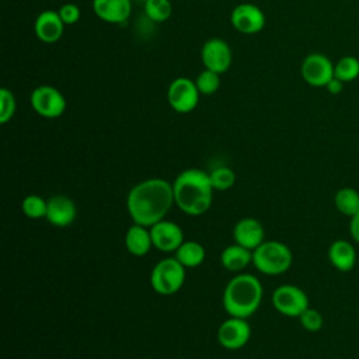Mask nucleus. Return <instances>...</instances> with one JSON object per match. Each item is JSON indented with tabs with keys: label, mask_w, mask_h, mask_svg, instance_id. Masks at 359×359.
I'll use <instances>...</instances> for the list:
<instances>
[{
	"label": "nucleus",
	"mask_w": 359,
	"mask_h": 359,
	"mask_svg": "<svg viewBox=\"0 0 359 359\" xmlns=\"http://www.w3.org/2000/svg\"><path fill=\"white\" fill-rule=\"evenodd\" d=\"M175 205L172 184L163 178H147L132 187L126 196V209L133 223L151 227L164 220Z\"/></svg>",
	"instance_id": "nucleus-1"
},
{
	"label": "nucleus",
	"mask_w": 359,
	"mask_h": 359,
	"mask_svg": "<svg viewBox=\"0 0 359 359\" xmlns=\"http://www.w3.org/2000/svg\"><path fill=\"white\" fill-rule=\"evenodd\" d=\"M213 191L209 172L199 168L184 170L172 182L174 202L189 216H201L210 209Z\"/></svg>",
	"instance_id": "nucleus-2"
},
{
	"label": "nucleus",
	"mask_w": 359,
	"mask_h": 359,
	"mask_svg": "<svg viewBox=\"0 0 359 359\" xmlns=\"http://www.w3.org/2000/svg\"><path fill=\"white\" fill-rule=\"evenodd\" d=\"M264 289L261 280L251 273L233 276L223 292V307L230 317L248 318L261 306Z\"/></svg>",
	"instance_id": "nucleus-3"
},
{
	"label": "nucleus",
	"mask_w": 359,
	"mask_h": 359,
	"mask_svg": "<svg viewBox=\"0 0 359 359\" xmlns=\"http://www.w3.org/2000/svg\"><path fill=\"white\" fill-rule=\"evenodd\" d=\"M293 262L290 248L276 240L264 241L252 251V265L265 275H280L286 272Z\"/></svg>",
	"instance_id": "nucleus-4"
},
{
	"label": "nucleus",
	"mask_w": 359,
	"mask_h": 359,
	"mask_svg": "<svg viewBox=\"0 0 359 359\" xmlns=\"http://www.w3.org/2000/svg\"><path fill=\"white\" fill-rule=\"evenodd\" d=\"M185 269L175 257L160 259L150 272L151 289L161 296L177 293L185 282Z\"/></svg>",
	"instance_id": "nucleus-5"
},
{
	"label": "nucleus",
	"mask_w": 359,
	"mask_h": 359,
	"mask_svg": "<svg viewBox=\"0 0 359 359\" xmlns=\"http://www.w3.org/2000/svg\"><path fill=\"white\" fill-rule=\"evenodd\" d=\"M29 104L39 116L48 119L62 116L67 107L65 95L56 87L48 84L38 86L32 90Z\"/></svg>",
	"instance_id": "nucleus-6"
},
{
	"label": "nucleus",
	"mask_w": 359,
	"mask_h": 359,
	"mask_svg": "<svg viewBox=\"0 0 359 359\" xmlns=\"http://www.w3.org/2000/svg\"><path fill=\"white\" fill-rule=\"evenodd\" d=\"M272 304L278 313L286 317H299L306 309L310 307L306 292L290 283L280 285L273 290Z\"/></svg>",
	"instance_id": "nucleus-7"
},
{
	"label": "nucleus",
	"mask_w": 359,
	"mask_h": 359,
	"mask_svg": "<svg viewBox=\"0 0 359 359\" xmlns=\"http://www.w3.org/2000/svg\"><path fill=\"white\" fill-rule=\"evenodd\" d=\"M199 90L188 77L174 79L167 90V100L170 107L178 114L192 112L199 102Z\"/></svg>",
	"instance_id": "nucleus-8"
},
{
	"label": "nucleus",
	"mask_w": 359,
	"mask_h": 359,
	"mask_svg": "<svg viewBox=\"0 0 359 359\" xmlns=\"http://www.w3.org/2000/svg\"><path fill=\"white\" fill-rule=\"evenodd\" d=\"M303 80L313 87H325L334 79V65L323 53L307 55L300 66Z\"/></svg>",
	"instance_id": "nucleus-9"
},
{
	"label": "nucleus",
	"mask_w": 359,
	"mask_h": 359,
	"mask_svg": "<svg viewBox=\"0 0 359 359\" xmlns=\"http://www.w3.org/2000/svg\"><path fill=\"white\" fill-rule=\"evenodd\" d=\"M264 11L252 3L237 4L230 13V24L240 34L252 35L262 31L265 27Z\"/></svg>",
	"instance_id": "nucleus-10"
},
{
	"label": "nucleus",
	"mask_w": 359,
	"mask_h": 359,
	"mask_svg": "<svg viewBox=\"0 0 359 359\" xmlns=\"http://www.w3.org/2000/svg\"><path fill=\"white\" fill-rule=\"evenodd\" d=\"M201 60L205 69L213 70L219 74L229 70L233 60L231 48L222 38L208 39L201 49Z\"/></svg>",
	"instance_id": "nucleus-11"
},
{
	"label": "nucleus",
	"mask_w": 359,
	"mask_h": 359,
	"mask_svg": "<svg viewBox=\"0 0 359 359\" xmlns=\"http://www.w3.org/2000/svg\"><path fill=\"white\" fill-rule=\"evenodd\" d=\"M251 327L247 318L229 317L217 328V342L230 351L240 349L250 341Z\"/></svg>",
	"instance_id": "nucleus-12"
},
{
	"label": "nucleus",
	"mask_w": 359,
	"mask_h": 359,
	"mask_svg": "<svg viewBox=\"0 0 359 359\" xmlns=\"http://www.w3.org/2000/svg\"><path fill=\"white\" fill-rule=\"evenodd\" d=\"M153 247L161 252H175L185 241L182 229L170 220H160L150 227Z\"/></svg>",
	"instance_id": "nucleus-13"
},
{
	"label": "nucleus",
	"mask_w": 359,
	"mask_h": 359,
	"mask_svg": "<svg viewBox=\"0 0 359 359\" xmlns=\"http://www.w3.org/2000/svg\"><path fill=\"white\" fill-rule=\"evenodd\" d=\"M65 24L55 10H43L38 14L34 22V31L39 41L43 43H55L63 35Z\"/></svg>",
	"instance_id": "nucleus-14"
},
{
	"label": "nucleus",
	"mask_w": 359,
	"mask_h": 359,
	"mask_svg": "<svg viewBox=\"0 0 359 359\" xmlns=\"http://www.w3.org/2000/svg\"><path fill=\"white\" fill-rule=\"evenodd\" d=\"M234 243L254 251L265 240V231L261 222L254 217H243L233 227Z\"/></svg>",
	"instance_id": "nucleus-15"
},
{
	"label": "nucleus",
	"mask_w": 359,
	"mask_h": 359,
	"mask_svg": "<svg viewBox=\"0 0 359 359\" xmlns=\"http://www.w3.org/2000/svg\"><path fill=\"white\" fill-rule=\"evenodd\" d=\"M93 10L104 22L122 24L132 14V0H93Z\"/></svg>",
	"instance_id": "nucleus-16"
},
{
	"label": "nucleus",
	"mask_w": 359,
	"mask_h": 359,
	"mask_svg": "<svg viewBox=\"0 0 359 359\" xmlns=\"http://www.w3.org/2000/svg\"><path fill=\"white\" fill-rule=\"evenodd\" d=\"M77 216L76 203L66 195H55L48 199L46 220L55 227H66Z\"/></svg>",
	"instance_id": "nucleus-17"
},
{
	"label": "nucleus",
	"mask_w": 359,
	"mask_h": 359,
	"mask_svg": "<svg viewBox=\"0 0 359 359\" xmlns=\"http://www.w3.org/2000/svg\"><path fill=\"white\" fill-rule=\"evenodd\" d=\"M125 247L133 257H144L153 247L150 227L133 223L125 234Z\"/></svg>",
	"instance_id": "nucleus-18"
},
{
	"label": "nucleus",
	"mask_w": 359,
	"mask_h": 359,
	"mask_svg": "<svg viewBox=\"0 0 359 359\" xmlns=\"http://www.w3.org/2000/svg\"><path fill=\"white\" fill-rule=\"evenodd\" d=\"M328 259L335 269L341 272L351 271L356 262L353 244L346 240H335L328 248Z\"/></svg>",
	"instance_id": "nucleus-19"
},
{
	"label": "nucleus",
	"mask_w": 359,
	"mask_h": 359,
	"mask_svg": "<svg viewBox=\"0 0 359 359\" xmlns=\"http://www.w3.org/2000/svg\"><path fill=\"white\" fill-rule=\"evenodd\" d=\"M220 264L231 272H240L252 264V251L234 243L227 245L220 254Z\"/></svg>",
	"instance_id": "nucleus-20"
},
{
	"label": "nucleus",
	"mask_w": 359,
	"mask_h": 359,
	"mask_svg": "<svg viewBox=\"0 0 359 359\" xmlns=\"http://www.w3.org/2000/svg\"><path fill=\"white\" fill-rule=\"evenodd\" d=\"M206 251L205 247L194 240L184 241L178 250L174 252V257L185 266V268H196L205 259Z\"/></svg>",
	"instance_id": "nucleus-21"
},
{
	"label": "nucleus",
	"mask_w": 359,
	"mask_h": 359,
	"mask_svg": "<svg viewBox=\"0 0 359 359\" xmlns=\"http://www.w3.org/2000/svg\"><path fill=\"white\" fill-rule=\"evenodd\" d=\"M334 203L338 212L352 217L359 212V192L351 187L341 188L334 196Z\"/></svg>",
	"instance_id": "nucleus-22"
},
{
	"label": "nucleus",
	"mask_w": 359,
	"mask_h": 359,
	"mask_svg": "<svg viewBox=\"0 0 359 359\" xmlns=\"http://www.w3.org/2000/svg\"><path fill=\"white\" fill-rule=\"evenodd\" d=\"M144 15L153 22H164L170 18L172 13V6L170 0H146L143 3Z\"/></svg>",
	"instance_id": "nucleus-23"
},
{
	"label": "nucleus",
	"mask_w": 359,
	"mask_h": 359,
	"mask_svg": "<svg viewBox=\"0 0 359 359\" xmlns=\"http://www.w3.org/2000/svg\"><path fill=\"white\" fill-rule=\"evenodd\" d=\"M359 76V60L355 56H344L334 65V77L342 83H349Z\"/></svg>",
	"instance_id": "nucleus-24"
},
{
	"label": "nucleus",
	"mask_w": 359,
	"mask_h": 359,
	"mask_svg": "<svg viewBox=\"0 0 359 359\" xmlns=\"http://www.w3.org/2000/svg\"><path fill=\"white\" fill-rule=\"evenodd\" d=\"M209 180L215 191H227L236 184V172L229 167H216L209 172Z\"/></svg>",
	"instance_id": "nucleus-25"
},
{
	"label": "nucleus",
	"mask_w": 359,
	"mask_h": 359,
	"mask_svg": "<svg viewBox=\"0 0 359 359\" xmlns=\"http://www.w3.org/2000/svg\"><path fill=\"white\" fill-rule=\"evenodd\" d=\"M22 213L29 219H42L46 217L48 201L39 195H27L21 203Z\"/></svg>",
	"instance_id": "nucleus-26"
},
{
	"label": "nucleus",
	"mask_w": 359,
	"mask_h": 359,
	"mask_svg": "<svg viewBox=\"0 0 359 359\" xmlns=\"http://www.w3.org/2000/svg\"><path fill=\"white\" fill-rule=\"evenodd\" d=\"M195 84L199 90V93L202 95H212L215 94L219 87H220V74L213 72V70H209V69H203L198 76H196V80H195Z\"/></svg>",
	"instance_id": "nucleus-27"
},
{
	"label": "nucleus",
	"mask_w": 359,
	"mask_h": 359,
	"mask_svg": "<svg viewBox=\"0 0 359 359\" xmlns=\"http://www.w3.org/2000/svg\"><path fill=\"white\" fill-rule=\"evenodd\" d=\"M17 101L11 90L0 88V123H7L15 114Z\"/></svg>",
	"instance_id": "nucleus-28"
},
{
	"label": "nucleus",
	"mask_w": 359,
	"mask_h": 359,
	"mask_svg": "<svg viewBox=\"0 0 359 359\" xmlns=\"http://www.w3.org/2000/svg\"><path fill=\"white\" fill-rule=\"evenodd\" d=\"M299 321L302 324V327L309 331V332H317L321 330L323 327V316L320 311H317L316 309H306L300 316H299Z\"/></svg>",
	"instance_id": "nucleus-29"
},
{
	"label": "nucleus",
	"mask_w": 359,
	"mask_h": 359,
	"mask_svg": "<svg viewBox=\"0 0 359 359\" xmlns=\"http://www.w3.org/2000/svg\"><path fill=\"white\" fill-rule=\"evenodd\" d=\"M65 25H74L80 20V7L74 3H66L57 10Z\"/></svg>",
	"instance_id": "nucleus-30"
},
{
	"label": "nucleus",
	"mask_w": 359,
	"mask_h": 359,
	"mask_svg": "<svg viewBox=\"0 0 359 359\" xmlns=\"http://www.w3.org/2000/svg\"><path fill=\"white\" fill-rule=\"evenodd\" d=\"M349 231H351V236H352L353 241H356L359 244V212L355 216L351 217Z\"/></svg>",
	"instance_id": "nucleus-31"
},
{
	"label": "nucleus",
	"mask_w": 359,
	"mask_h": 359,
	"mask_svg": "<svg viewBox=\"0 0 359 359\" xmlns=\"http://www.w3.org/2000/svg\"><path fill=\"white\" fill-rule=\"evenodd\" d=\"M325 87H327V90H328V93H331V94H339V93L342 91L344 83H342L341 80H338L337 77H334Z\"/></svg>",
	"instance_id": "nucleus-32"
},
{
	"label": "nucleus",
	"mask_w": 359,
	"mask_h": 359,
	"mask_svg": "<svg viewBox=\"0 0 359 359\" xmlns=\"http://www.w3.org/2000/svg\"><path fill=\"white\" fill-rule=\"evenodd\" d=\"M136 1H139V3H144L146 0H136Z\"/></svg>",
	"instance_id": "nucleus-33"
},
{
	"label": "nucleus",
	"mask_w": 359,
	"mask_h": 359,
	"mask_svg": "<svg viewBox=\"0 0 359 359\" xmlns=\"http://www.w3.org/2000/svg\"><path fill=\"white\" fill-rule=\"evenodd\" d=\"M140 359H147V358H140Z\"/></svg>",
	"instance_id": "nucleus-34"
},
{
	"label": "nucleus",
	"mask_w": 359,
	"mask_h": 359,
	"mask_svg": "<svg viewBox=\"0 0 359 359\" xmlns=\"http://www.w3.org/2000/svg\"><path fill=\"white\" fill-rule=\"evenodd\" d=\"M180 359H185V358H180Z\"/></svg>",
	"instance_id": "nucleus-35"
}]
</instances>
